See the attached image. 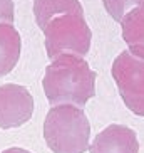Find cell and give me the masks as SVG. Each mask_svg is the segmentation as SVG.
<instances>
[{"label":"cell","instance_id":"cell-6","mask_svg":"<svg viewBox=\"0 0 144 153\" xmlns=\"http://www.w3.org/2000/svg\"><path fill=\"white\" fill-rule=\"evenodd\" d=\"M90 153H139L137 133L121 123H111L94 136Z\"/></svg>","mask_w":144,"mask_h":153},{"label":"cell","instance_id":"cell-11","mask_svg":"<svg viewBox=\"0 0 144 153\" xmlns=\"http://www.w3.org/2000/svg\"><path fill=\"white\" fill-rule=\"evenodd\" d=\"M14 0H0V24H14Z\"/></svg>","mask_w":144,"mask_h":153},{"label":"cell","instance_id":"cell-9","mask_svg":"<svg viewBox=\"0 0 144 153\" xmlns=\"http://www.w3.org/2000/svg\"><path fill=\"white\" fill-rule=\"evenodd\" d=\"M62 14H84L82 4L79 0H34V15L40 29Z\"/></svg>","mask_w":144,"mask_h":153},{"label":"cell","instance_id":"cell-2","mask_svg":"<svg viewBox=\"0 0 144 153\" xmlns=\"http://www.w3.org/2000/svg\"><path fill=\"white\" fill-rule=\"evenodd\" d=\"M44 138L54 153H84L89 150L90 123L76 104H57L47 111Z\"/></svg>","mask_w":144,"mask_h":153},{"label":"cell","instance_id":"cell-12","mask_svg":"<svg viewBox=\"0 0 144 153\" xmlns=\"http://www.w3.org/2000/svg\"><path fill=\"white\" fill-rule=\"evenodd\" d=\"M2 153H32V152H29V150H25V148H20V146H12V148L4 150Z\"/></svg>","mask_w":144,"mask_h":153},{"label":"cell","instance_id":"cell-7","mask_svg":"<svg viewBox=\"0 0 144 153\" xmlns=\"http://www.w3.org/2000/svg\"><path fill=\"white\" fill-rule=\"evenodd\" d=\"M22 49V39L14 24H0V77L15 68Z\"/></svg>","mask_w":144,"mask_h":153},{"label":"cell","instance_id":"cell-4","mask_svg":"<svg viewBox=\"0 0 144 153\" xmlns=\"http://www.w3.org/2000/svg\"><path fill=\"white\" fill-rule=\"evenodd\" d=\"M111 72L126 106L144 116V57L132 54L129 49L122 51L114 59Z\"/></svg>","mask_w":144,"mask_h":153},{"label":"cell","instance_id":"cell-3","mask_svg":"<svg viewBox=\"0 0 144 153\" xmlns=\"http://www.w3.org/2000/svg\"><path fill=\"white\" fill-rule=\"evenodd\" d=\"M42 30L45 36V51L50 59L64 54L84 57L90 49L92 32L84 14L57 15Z\"/></svg>","mask_w":144,"mask_h":153},{"label":"cell","instance_id":"cell-5","mask_svg":"<svg viewBox=\"0 0 144 153\" xmlns=\"http://www.w3.org/2000/svg\"><path fill=\"white\" fill-rule=\"evenodd\" d=\"M34 113V98L25 86L0 84V128H15L27 123Z\"/></svg>","mask_w":144,"mask_h":153},{"label":"cell","instance_id":"cell-10","mask_svg":"<svg viewBox=\"0 0 144 153\" xmlns=\"http://www.w3.org/2000/svg\"><path fill=\"white\" fill-rule=\"evenodd\" d=\"M104 7L107 10V14L121 22L124 15L129 14L131 10L137 9V7H144V0H102Z\"/></svg>","mask_w":144,"mask_h":153},{"label":"cell","instance_id":"cell-1","mask_svg":"<svg viewBox=\"0 0 144 153\" xmlns=\"http://www.w3.org/2000/svg\"><path fill=\"white\" fill-rule=\"evenodd\" d=\"M96 71L84 57L64 54L52 59L42 79L50 104H76L82 108L96 94Z\"/></svg>","mask_w":144,"mask_h":153},{"label":"cell","instance_id":"cell-8","mask_svg":"<svg viewBox=\"0 0 144 153\" xmlns=\"http://www.w3.org/2000/svg\"><path fill=\"white\" fill-rule=\"evenodd\" d=\"M122 39L132 54L144 57V7L131 10L124 15L121 22Z\"/></svg>","mask_w":144,"mask_h":153}]
</instances>
